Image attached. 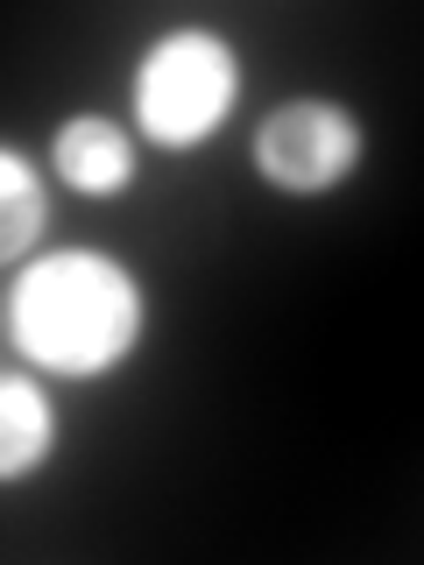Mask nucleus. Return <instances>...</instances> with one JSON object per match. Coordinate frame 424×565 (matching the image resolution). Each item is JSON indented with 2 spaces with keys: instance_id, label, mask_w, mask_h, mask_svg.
Segmentation results:
<instances>
[{
  "instance_id": "obj_5",
  "label": "nucleus",
  "mask_w": 424,
  "mask_h": 565,
  "mask_svg": "<svg viewBox=\"0 0 424 565\" xmlns=\"http://www.w3.org/2000/svg\"><path fill=\"white\" fill-rule=\"evenodd\" d=\"M57 452V403L29 375H0V481H22Z\"/></svg>"
},
{
  "instance_id": "obj_1",
  "label": "nucleus",
  "mask_w": 424,
  "mask_h": 565,
  "mask_svg": "<svg viewBox=\"0 0 424 565\" xmlns=\"http://www.w3.org/2000/svg\"><path fill=\"white\" fill-rule=\"evenodd\" d=\"M8 340L64 382H99L141 340V290L99 247L35 255L8 290Z\"/></svg>"
},
{
  "instance_id": "obj_3",
  "label": "nucleus",
  "mask_w": 424,
  "mask_h": 565,
  "mask_svg": "<svg viewBox=\"0 0 424 565\" xmlns=\"http://www.w3.org/2000/svg\"><path fill=\"white\" fill-rule=\"evenodd\" d=\"M361 163V120L332 99H290L255 128V170L276 191H332Z\"/></svg>"
},
{
  "instance_id": "obj_2",
  "label": "nucleus",
  "mask_w": 424,
  "mask_h": 565,
  "mask_svg": "<svg viewBox=\"0 0 424 565\" xmlns=\"http://www.w3.org/2000/svg\"><path fill=\"white\" fill-rule=\"evenodd\" d=\"M241 99V57L212 29H170L135 64V120L156 149H199Z\"/></svg>"
},
{
  "instance_id": "obj_4",
  "label": "nucleus",
  "mask_w": 424,
  "mask_h": 565,
  "mask_svg": "<svg viewBox=\"0 0 424 565\" xmlns=\"http://www.w3.org/2000/svg\"><path fill=\"white\" fill-rule=\"evenodd\" d=\"M50 163H57V177L71 191L114 199V191H128V177H135V141L106 114H71L57 128V141H50Z\"/></svg>"
},
{
  "instance_id": "obj_6",
  "label": "nucleus",
  "mask_w": 424,
  "mask_h": 565,
  "mask_svg": "<svg viewBox=\"0 0 424 565\" xmlns=\"http://www.w3.org/2000/svg\"><path fill=\"white\" fill-rule=\"evenodd\" d=\"M50 226V191H43V170L29 163L22 149H0V262L29 255Z\"/></svg>"
}]
</instances>
